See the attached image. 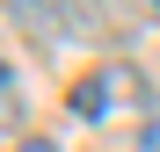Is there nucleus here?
Masks as SVG:
<instances>
[{
    "label": "nucleus",
    "mask_w": 160,
    "mask_h": 152,
    "mask_svg": "<svg viewBox=\"0 0 160 152\" xmlns=\"http://www.w3.org/2000/svg\"><path fill=\"white\" fill-rule=\"evenodd\" d=\"M117 101H146V80L131 65H102V72H88V80L73 87V109L80 116H109Z\"/></svg>",
    "instance_id": "nucleus-1"
},
{
    "label": "nucleus",
    "mask_w": 160,
    "mask_h": 152,
    "mask_svg": "<svg viewBox=\"0 0 160 152\" xmlns=\"http://www.w3.org/2000/svg\"><path fill=\"white\" fill-rule=\"evenodd\" d=\"M15 152H58V145H51V138H22Z\"/></svg>",
    "instance_id": "nucleus-2"
},
{
    "label": "nucleus",
    "mask_w": 160,
    "mask_h": 152,
    "mask_svg": "<svg viewBox=\"0 0 160 152\" xmlns=\"http://www.w3.org/2000/svg\"><path fill=\"white\" fill-rule=\"evenodd\" d=\"M138 145H146V152H160V123H146V131H138Z\"/></svg>",
    "instance_id": "nucleus-3"
},
{
    "label": "nucleus",
    "mask_w": 160,
    "mask_h": 152,
    "mask_svg": "<svg viewBox=\"0 0 160 152\" xmlns=\"http://www.w3.org/2000/svg\"><path fill=\"white\" fill-rule=\"evenodd\" d=\"M0 109H15V87H8V72H0Z\"/></svg>",
    "instance_id": "nucleus-4"
}]
</instances>
